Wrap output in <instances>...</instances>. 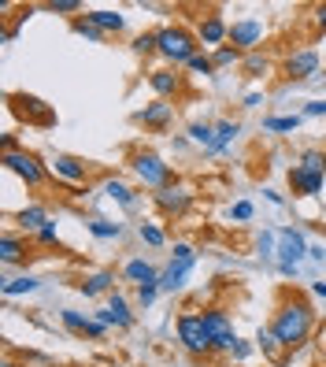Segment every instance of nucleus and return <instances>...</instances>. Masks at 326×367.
<instances>
[{
  "label": "nucleus",
  "mask_w": 326,
  "mask_h": 367,
  "mask_svg": "<svg viewBox=\"0 0 326 367\" xmlns=\"http://www.w3.org/2000/svg\"><path fill=\"white\" fill-rule=\"evenodd\" d=\"M267 130H275V134H282V130H297V126H301V119L297 115H282V119H267Z\"/></svg>",
  "instance_id": "nucleus-32"
},
{
  "label": "nucleus",
  "mask_w": 326,
  "mask_h": 367,
  "mask_svg": "<svg viewBox=\"0 0 326 367\" xmlns=\"http://www.w3.org/2000/svg\"><path fill=\"white\" fill-rule=\"evenodd\" d=\"M156 293H160V286H138V305L149 308L152 300H156Z\"/></svg>",
  "instance_id": "nucleus-40"
},
{
  "label": "nucleus",
  "mask_w": 326,
  "mask_h": 367,
  "mask_svg": "<svg viewBox=\"0 0 326 367\" xmlns=\"http://www.w3.org/2000/svg\"><path fill=\"white\" fill-rule=\"evenodd\" d=\"M134 171H138V178L145 186H152L160 193V189L171 186V163H163L156 152H134Z\"/></svg>",
  "instance_id": "nucleus-4"
},
{
  "label": "nucleus",
  "mask_w": 326,
  "mask_h": 367,
  "mask_svg": "<svg viewBox=\"0 0 326 367\" xmlns=\"http://www.w3.org/2000/svg\"><path fill=\"white\" fill-rule=\"evenodd\" d=\"M141 241H149V245H156V249H160V245L163 241H167V237H163V230H160V226H152V223H141Z\"/></svg>",
  "instance_id": "nucleus-33"
},
{
  "label": "nucleus",
  "mask_w": 326,
  "mask_h": 367,
  "mask_svg": "<svg viewBox=\"0 0 326 367\" xmlns=\"http://www.w3.org/2000/svg\"><path fill=\"white\" fill-rule=\"evenodd\" d=\"M304 115H326V100H312V104L304 108Z\"/></svg>",
  "instance_id": "nucleus-44"
},
{
  "label": "nucleus",
  "mask_w": 326,
  "mask_h": 367,
  "mask_svg": "<svg viewBox=\"0 0 326 367\" xmlns=\"http://www.w3.org/2000/svg\"><path fill=\"white\" fill-rule=\"evenodd\" d=\"M52 174H60V178H67V182H82L86 178V163L75 160V156H56V160H52Z\"/></svg>",
  "instance_id": "nucleus-20"
},
{
  "label": "nucleus",
  "mask_w": 326,
  "mask_h": 367,
  "mask_svg": "<svg viewBox=\"0 0 326 367\" xmlns=\"http://www.w3.org/2000/svg\"><path fill=\"white\" fill-rule=\"evenodd\" d=\"M271 330H275L278 345L282 348H301L308 338H312L315 330V311L308 305L304 297H282V305H278L275 319H271Z\"/></svg>",
  "instance_id": "nucleus-1"
},
{
  "label": "nucleus",
  "mask_w": 326,
  "mask_h": 367,
  "mask_svg": "<svg viewBox=\"0 0 326 367\" xmlns=\"http://www.w3.org/2000/svg\"><path fill=\"white\" fill-rule=\"evenodd\" d=\"M38 241H41V245H56V241H60V234H56V223H45L41 230H38Z\"/></svg>",
  "instance_id": "nucleus-39"
},
{
  "label": "nucleus",
  "mask_w": 326,
  "mask_h": 367,
  "mask_svg": "<svg viewBox=\"0 0 326 367\" xmlns=\"http://www.w3.org/2000/svg\"><path fill=\"white\" fill-rule=\"evenodd\" d=\"M0 260H4L8 268H12V263H19V260H26V241H23L19 234H12V230L4 234V241H0Z\"/></svg>",
  "instance_id": "nucleus-21"
},
{
  "label": "nucleus",
  "mask_w": 326,
  "mask_h": 367,
  "mask_svg": "<svg viewBox=\"0 0 326 367\" xmlns=\"http://www.w3.org/2000/svg\"><path fill=\"white\" fill-rule=\"evenodd\" d=\"M171 115H175V104H171V100H152V104H145L134 119L145 123V126H152V130H163V126L171 123Z\"/></svg>",
  "instance_id": "nucleus-14"
},
{
  "label": "nucleus",
  "mask_w": 326,
  "mask_h": 367,
  "mask_svg": "<svg viewBox=\"0 0 326 367\" xmlns=\"http://www.w3.org/2000/svg\"><path fill=\"white\" fill-rule=\"evenodd\" d=\"M249 353H252V345H249V342H238V345L230 348V356H234V360H249Z\"/></svg>",
  "instance_id": "nucleus-43"
},
{
  "label": "nucleus",
  "mask_w": 326,
  "mask_h": 367,
  "mask_svg": "<svg viewBox=\"0 0 326 367\" xmlns=\"http://www.w3.org/2000/svg\"><path fill=\"white\" fill-rule=\"evenodd\" d=\"M260 41H264V23L260 19H238L230 26V45L238 52H252Z\"/></svg>",
  "instance_id": "nucleus-9"
},
{
  "label": "nucleus",
  "mask_w": 326,
  "mask_h": 367,
  "mask_svg": "<svg viewBox=\"0 0 326 367\" xmlns=\"http://www.w3.org/2000/svg\"><path fill=\"white\" fill-rule=\"evenodd\" d=\"M238 134H241V126H238V123H230V119H219V123H215V145H212L208 152H223Z\"/></svg>",
  "instance_id": "nucleus-23"
},
{
  "label": "nucleus",
  "mask_w": 326,
  "mask_h": 367,
  "mask_svg": "<svg viewBox=\"0 0 326 367\" xmlns=\"http://www.w3.org/2000/svg\"><path fill=\"white\" fill-rule=\"evenodd\" d=\"M75 34H78V38H89V41H101V38H104V34L97 30L89 19H75Z\"/></svg>",
  "instance_id": "nucleus-34"
},
{
  "label": "nucleus",
  "mask_w": 326,
  "mask_h": 367,
  "mask_svg": "<svg viewBox=\"0 0 326 367\" xmlns=\"http://www.w3.org/2000/svg\"><path fill=\"white\" fill-rule=\"evenodd\" d=\"M156 38H160V34H141V38L134 41V52H141V56H149V52H156Z\"/></svg>",
  "instance_id": "nucleus-37"
},
{
  "label": "nucleus",
  "mask_w": 326,
  "mask_h": 367,
  "mask_svg": "<svg viewBox=\"0 0 326 367\" xmlns=\"http://www.w3.org/2000/svg\"><path fill=\"white\" fill-rule=\"evenodd\" d=\"M175 330H178V342H182L189 356H212V334H208L204 319L197 311H182Z\"/></svg>",
  "instance_id": "nucleus-3"
},
{
  "label": "nucleus",
  "mask_w": 326,
  "mask_h": 367,
  "mask_svg": "<svg viewBox=\"0 0 326 367\" xmlns=\"http://www.w3.org/2000/svg\"><path fill=\"white\" fill-rule=\"evenodd\" d=\"M123 274L130 282H138V286H160V271L152 268V263H145V260H130L123 268Z\"/></svg>",
  "instance_id": "nucleus-19"
},
{
  "label": "nucleus",
  "mask_w": 326,
  "mask_h": 367,
  "mask_svg": "<svg viewBox=\"0 0 326 367\" xmlns=\"http://www.w3.org/2000/svg\"><path fill=\"white\" fill-rule=\"evenodd\" d=\"M301 163H304V167H323V171H326V160H323V152H315V149H308V152L301 156Z\"/></svg>",
  "instance_id": "nucleus-41"
},
{
  "label": "nucleus",
  "mask_w": 326,
  "mask_h": 367,
  "mask_svg": "<svg viewBox=\"0 0 326 367\" xmlns=\"http://www.w3.org/2000/svg\"><path fill=\"white\" fill-rule=\"evenodd\" d=\"M193 263H197V252L189 249L186 241H178V245H175V256H171V263H167V271L160 274V289L175 293V289L186 282V274L193 271Z\"/></svg>",
  "instance_id": "nucleus-6"
},
{
  "label": "nucleus",
  "mask_w": 326,
  "mask_h": 367,
  "mask_svg": "<svg viewBox=\"0 0 326 367\" xmlns=\"http://www.w3.org/2000/svg\"><path fill=\"white\" fill-rule=\"evenodd\" d=\"M89 230H93L97 237H119L123 226L119 223H108V219H93V223H89Z\"/></svg>",
  "instance_id": "nucleus-29"
},
{
  "label": "nucleus",
  "mask_w": 326,
  "mask_h": 367,
  "mask_svg": "<svg viewBox=\"0 0 326 367\" xmlns=\"http://www.w3.org/2000/svg\"><path fill=\"white\" fill-rule=\"evenodd\" d=\"M189 141H197V145H204V149H212V145H215V126L193 123V126H189Z\"/></svg>",
  "instance_id": "nucleus-27"
},
{
  "label": "nucleus",
  "mask_w": 326,
  "mask_h": 367,
  "mask_svg": "<svg viewBox=\"0 0 326 367\" xmlns=\"http://www.w3.org/2000/svg\"><path fill=\"white\" fill-rule=\"evenodd\" d=\"M104 193L115 197V200L126 204V208H134V189L126 186V182H119V178H108V182H104Z\"/></svg>",
  "instance_id": "nucleus-25"
},
{
  "label": "nucleus",
  "mask_w": 326,
  "mask_h": 367,
  "mask_svg": "<svg viewBox=\"0 0 326 367\" xmlns=\"http://www.w3.org/2000/svg\"><path fill=\"white\" fill-rule=\"evenodd\" d=\"M4 167L12 171V174H19V178L26 182V186H45V178H49V171L41 167V160L38 156H30V152H4Z\"/></svg>",
  "instance_id": "nucleus-7"
},
{
  "label": "nucleus",
  "mask_w": 326,
  "mask_h": 367,
  "mask_svg": "<svg viewBox=\"0 0 326 367\" xmlns=\"http://www.w3.org/2000/svg\"><path fill=\"white\" fill-rule=\"evenodd\" d=\"M260 104H264V93H249V97H244V108H260Z\"/></svg>",
  "instance_id": "nucleus-45"
},
{
  "label": "nucleus",
  "mask_w": 326,
  "mask_h": 367,
  "mask_svg": "<svg viewBox=\"0 0 326 367\" xmlns=\"http://www.w3.org/2000/svg\"><path fill=\"white\" fill-rule=\"evenodd\" d=\"M189 200H193V197H189L186 186H167V189H160V193H156V208L163 215H182L189 208Z\"/></svg>",
  "instance_id": "nucleus-13"
},
{
  "label": "nucleus",
  "mask_w": 326,
  "mask_h": 367,
  "mask_svg": "<svg viewBox=\"0 0 326 367\" xmlns=\"http://www.w3.org/2000/svg\"><path fill=\"white\" fill-rule=\"evenodd\" d=\"M215 67H230V63H238L241 60V52L234 49V45H223V49H215Z\"/></svg>",
  "instance_id": "nucleus-30"
},
{
  "label": "nucleus",
  "mask_w": 326,
  "mask_h": 367,
  "mask_svg": "<svg viewBox=\"0 0 326 367\" xmlns=\"http://www.w3.org/2000/svg\"><path fill=\"white\" fill-rule=\"evenodd\" d=\"M49 12H60V15H71V12H82V4L78 0H49Z\"/></svg>",
  "instance_id": "nucleus-36"
},
{
  "label": "nucleus",
  "mask_w": 326,
  "mask_h": 367,
  "mask_svg": "<svg viewBox=\"0 0 326 367\" xmlns=\"http://www.w3.org/2000/svg\"><path fill=\"white\" fill-rule=\"evenodd\" d=\"M189 71H197V75H212V71H215V60H212V56H201V52H197V56L189 60Z\"/></svg>",
  "instance_id": "nucleus-35"
},
{
  "label": "nucleus",
  "mask_w": 326,
  "mask_h": 367,
  "mask_svg": "<svg viewBox=\"0 0 326 367\" xmlns=\"http://www.w3.org/2000/svg\"><path fill=\"white\" fill-rule=\"evenodd\" d=\"M256 342H260V348H264V353L267 356H278V348H282V345H278V338H275V330H260V334H256Z\"/></svg>",
  "instance_id": "nucleus-31"
},
{
  "label": "nucleus",
  "mask_w": 326,
  "mask_h": 367,
  "mask_svg": "<svg viewBox=\"0 0 326 367\" xmlns=\"http://www.w3.org/2000/svg\"><path fill=\"white\" fill-rule=\"evenodd\" d=\"M8 367H19V364H8Z\"/></svg>",
  "instance_id": "nucleus-48"
},
{
  "label": "nucleus",
  "mask_w": 326,
  "mask_h": 367,
  "mask_svg": "<svg viewBox=\"0 0 326 367\" xmlns=\"http://www.w3.org/2000/svg\"><path fill=\"white\" fill-rule=\"evenodd\" d=\"M252 212H256V208H252V200H238V204L230 208V219H238V223H244V219H252Z\"/></svg>",
  "instance_id": "nucleus-38"
},
{
  "label": "nucleus",
  "mask_w": 326,
  "mask_h": 367,
  "mask_svg": "<svg viewBox=\"0 0 326 367\" xmlns=\"http://www.w3.org/2000/svg\"><path fill=\"white\" fill-rule=\"evenodd\" d=\"M112 286H115V271H97L82 282V293H86V297H97V293H108Z\"/></svg>",
  "instance_id": "nucleus-22"
},
{
  "label": "nucleus",
  "mask_w": 326,
  "mask_h": 367,
  "mask_svg": "<svg viewBox=\"0 0 326 367\" xmlns=\"http://www.w3.org/2000/svg\"><path fill=\"white\" fill-rule=\"evenodd\" d=\"M244 67H249L252 75H260V71H267V60L260 56V52H249V60H244Z\"/></svg>",
  "instance_id": "nucleus-42"
},
{
  "label": "nucleus",
  "mask_w": 326,
  "mask_h": 367,
  "mask_svg": "<svg viewBox=\"0 0 326 367\" xmlns=\"http://www.w3.org/2000/svg\"><path fill=\"white\" fill-rule=\"evenodd\" d=\"M315 75H319V52H315V49H301V52H293V56L286 60V78L308 82Z\"/></svg>",
  "instance_id": "nucleus-10"
},
{
  "label": "nucleus",
  "mask_w": 326,
  "mask_h": 367,
  "mask_svg": "<svg viewBox=\"0 0 326 367\" xmlns=\"http://www.w3.org/2000/svg\"><path fill=\"white\" fill-rule=\"evenodd\" d=\"M323 182H326V171L323 167H304V163H297V167L289 171V189H293L297 197L323 193Z\"/></svg>",
  "instance_id": "nucleus-8"
},
{
  "label": "nucleus",
  "mask_w": 326,
  "mask_h": 367,
  "mask_svg": "<svg viewBox=\"0 0 326 367\" xmlns=\"http://www.w3.org/2000/svg\"><path fill=\"white\" fill-rule=\"evenodd\" d=\"M60 319H63V327L75 330V334H89V327H93V319H86L82 311H71V308H63Z\"/></svg>",
  "instance_id": "nucleus-26"
},
{
  "label": "nucleus",
  "mask_w": 326,
  "mask_h": 367,
  "mask_svg": "<svg viewBox=\"0 0 326 367\" xmlns=\"http://www.w3.org/2000/svg\"><path fill=\"white\" fill-rule=\"evenodd\" d=\"M312 293L315 297H326V282H312Z\"/></svg>",
  "instance_id": "nucleus-47"
},
{
  "label": "nucleus",
  "mask_w": 326,
  "mask_h": 367,
  "mask_svg": "<svg viewBox=\"0 0 326 367\" xmlns=\"http://www.w3.org/2000/svg\"><path fill=\"white\" fill-rule=\"evenodd\" d=\"M197 41L208 45V49H223L230 41V26H226L223 15H204L201 26H197Z\"/></svg>",
  "instance_id": "nucleus-11"
},
{
  "label": "nucleus",
  "mask_w": 326,
  "mask_h": 367,
  "mask_svg": "<svg viewBox=\"0 0 326 367\" xmlns=\"http://www.w3.org/2000/svg\"><path fill=\"white\" fill-rule=\"evenodd\" d=\"M197 49H201V41H197L186 26H167V30H160V38H156L160 56L171 60V63H186V67H189V60L197 56Z\"/></svg>",
  "instance_id": "nucleus-2"
},
{
  "label": "nucleus",
  "mask_w": 326,
  "mask_h": 367,
  "mask_svg": "<svg viewBox=\"0 0 326 367\" xmlns=\"http://www.w3.org/2000/svg\"><path fill=\"white\" fill-rule=\"evenodd\" d=\"M315 23H319V26H326V4H319V8H315Z\"/></svg>",
  "instance_id": "nucleus-46"
},
{
  "label": "nucleus",
  "mask_w": 326,
  "mask_h": 367,
  "mask_svg": "<svg viewBox=\"0 0 326 367\" xmlns=\"http://www.w3.org/2000/svg\"><path fill=\"white\" fill-rule=\"evenodd\" d=\"M323 160H326V152H323Z\"/></svg>",
  "instance_id": "nucleus-49"
},
{
  "label": "nucleus",
  "mask_w": 326,
  "mask_h": 367,
  "mask_svg": "<svg viewBox=\"0 0 326 367\" xmlns=\"http://www.w3.org/2000/svg\"><path fill=\"white\" fill-rule=\"evenodd\" d=\"M97 319H101L104 327H123V330L134 323L130 308H126V300L119 297V293H112V297H108V308H104V311H97Z\"/></svg>",
  "instance_id": "nucleus-16"
},
{
  "label": "nucleus",
  "mask_w": 326,
  "mask_h": 367,
  "mask_svg": "<svg viewBox=\"0 0 326 367\" xmlns=\"http://www.w3.org/2000/svg\"><path fill=\"white\" fill-rule=\"evenodd\" d=\"M45 223H49V212H45L41 204H30V208H23V212H19V226H23V230H41Z\"/></svg>",
  "instance_id": "nucleus-24"
},
{
  "label": "nucleus",
  "mask_w": 326,
  "mask_h": 367,
  "mask_svg": "<svg viewBox=\"0 0 326 367\" xmlns=\"http://www.w3.org/2000/svg\"><path fill=\"white\" fill-rule=\"evenodd\" d=\"M278 252H282V263H289V268H297V260H301V256L308 252V245H304V237L297 234V230H282L278 234Z\"/></svg>",
  "instance_id": "nucleus-17"
},
{
  "label": "nucleus",
  "mask_w": 326,
  "mask_h": 367,
  "mask_svg": "<svg viewBox=\"0 0 326 367\" xmlns=\"http://www.w3.org/2000/svg\"><path fill=\"white\" fill-rule=\"evenodd\" d=\"M86 19L93 23V26H97V30H101V34H119L123 26H126V19H123L119 12H112V8H97V12H89Z\"/></svg>",
  "instance_id": "nucleus-18"
},
{
  "label": "nucleus",
  "mask_w": 326,
  "mask_h": 367,
  "mask_svg": "<svg viewBox=\"0 0 326 367\" xmlns=\"http://www.w3.org/2000/svg\"><path fill=\"white\" fill-rule=\"evenodd\" d=\"M149 86L160 93V100H171V97L182 93L186 82H182V75H175L171 67H160V71H152V75H149Z\"/></svg>",
  "instance_id": "nucleus-15"
},
{
  "label": "nucleus",
  "mask_w": 326,
  "mask_h": 367,
  "mask_svg": "<svg viewBox=\"0 0 326 367\" xmlns=\"http://www.w3.org/2000/svg\"><path fill=\"white\" fill-rule=\"evenodd\" d=\"M12 104H15V112H19L23 119H34V123H41V126H52L56 123V115H52V108L45 104V100L38 97H12Z\"/></svg>",
  "instance_id": "nucleus-12"
},
{
  "label": "nucleus",
  "mask_w": 326,
  "mask_h": 367,
  "mask_svg": "<svg viewBox=\"0 0 326 367\" xmlns=\"http://www.w3.org/2000/svg\"><path fill=\"white\" fill-rule=\"evenodd\" d=\"M34 289H38V279H30V274L4 282V297H19V293H34Z\"/></svg>",
  "instance_id": "nucleus-28"
},
{
  "label": "nucleus",
  "mask_w": 326,
  "mask_h": 367,
  "mask_svg": "<svg viewBox=\"0 0 326 367\" xmlns=\"http://www.w3.org/2000/svg\"><path fill=\"white\" fill-rule=\"evenodd\" d=\"M201 319H204L208 334H212V353H230L238 345V334H234L230 316L223 308H208V311H201Z\"/></svg>",
  "instance_id": "nucleus-5"
}]
</instances>
